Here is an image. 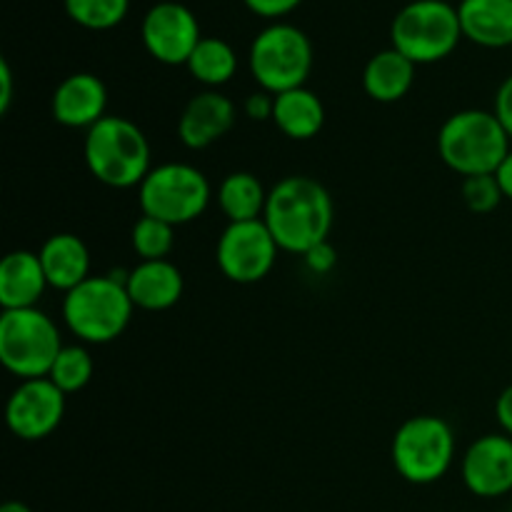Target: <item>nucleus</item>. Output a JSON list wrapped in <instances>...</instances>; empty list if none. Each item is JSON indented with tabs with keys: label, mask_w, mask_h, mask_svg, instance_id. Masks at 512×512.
I'll return each mask as SVG.
<instances>
[{
	"label": "nucleus",
	"mask_w": 512,
	"mask_h": 512,
	"mask_svg": "<svg viewBox=\"0 0 512 512\" xmlns=\"http://www.w3.org/2000/svg\"><path fill=\"white\" fill-rule=\"evenodd\" d=\"M125 288L135 308L160 313L180 303L185 280L170 260H140L125 278Z\"/></svg>",
	"instance_id": "16"
},
{
	"label": "nucleus",
	"mask_w": 512,
	"mask_h": 512,
	"mask_svg": "<svg viewBox=\"0 0 512 512\" xmlns=\"http://www.w3.org/2000/svg\"><path fill=\"white\" fill-rule=\"evenodd\" d=\"M510 512H512V510H510Z\"/></svg>",
	"instance_id": "36"
},
{
	"label": "nucleus",
	"mask_w": 512,
	"mask_h": 512,
	"mask_svg": "<svg viewBox=\"0 0 512 512\" xmlns=\"http://www.w3.org/2000/svg\"><path fill=\"white\" fill-rule=\"evenodd\" d=\"M463 38L480 48L512 45V0H460Z\"/></svg>",
	"instance_id": "19"
},
{
	"label": "nucleus",
	"mask_w": 512,
	"mask_h": 512,
	"mask_svg": "<svg viewBox=\"0 0 512 512\" xmlns=\"http://www.w3.org/2000/svg\"><path fill=\"white\" fill-rule=\"evenodd\" d=\"M495 418H498L500 433L510 435L512 438V385L500 393V398L495 400Z\"/></svg>",
	"instance_id": "32"
},
{
	"label": "nucleus",
	"mask_w": 512,
	"mask_h": 512,
	"mask_svg": "<svg viewBox=\"0 0 512 512\" xmlns=\"http://www.w3.org/2000/svg\"><path fill=\"white\" fill-rule=\"evenodd\" d=\"M418 65L395 48H385L368 60L363 70V88L375 103H398L410 93Z\"/></svg>",
	"instance_id": "20"
},
{
	"label": "nucleus",
	"mask_w": 512,
	"mask_h": 512,
	"mask_svg": "<svg viewBox=\"0 0 512 512\" xmlns=\"http://www.w3.org/2000/svg\"><path fill=\"white\" fill-rule=\"evenodd\" d=\"M235 115H238V108L220 90H203L193 95L178 118L180 143L190 150L210 148L233 128Z\"/></svg>",
	"instance_id": "15"
},
{
	"label": "nucleus",
	"mask_w": 512,
	"mask_h": 512,
	"mask_svg": "<svg viewBox=\"0 0 512 512\" xmlns=\"http://www.w3.org/2000/svg\"><path fill=\"white\" fill-rule=\"evenodd\" d=\"M15 93V80L13 70H10V63L5 58H0V113H8L10 103H13Z\"/></svg>",
	"instance_id": "33"
},
{
	"label": "nucleus",
	"mask_w": 512,
	"mask_h": 512,
	"mask_svg": "<svg viewBox=\"0 0 512 512\" xmlns=\"http://www.w3.org/2000/svg\"><path fill=\"white\" fill-rule=\"evenodd\" d=\"M140 38L150 58L163 65H185L193 55L195 45L203 40L200 23L193 10L175 0H163L148 8Z\"/></svg>",
	"instance_id": "12"
},
{
	"label": "nucleus",
	"mask_w": 512,
	"mask_h": 512,
	"mask_svg": "<svg viewBox=\"0 0 512 512\" xmlns=\"http://www.w3.org/2000/svg\"><path fill=\"white\" fill-rule=\"evenodd\" d=\"M303 260L305 265H308V270H313V273L318 275H325L338 265V250L333 248L330 240H323V243L313 245V248L303 255Z\"/></svg>",
	"instance_id": "28"
},
{
	"label": "nucleus",
	"mask_w": 512,
	"mask_h": 512,
	"mask_svg": "<svg viewBox=\"0 0 512 512\" xmlns=\"http://www.w3.org/2000/svg\"><path fill=\"white\" fill-rule=\"evenodd\" d=\"M130 245L140 260H168L175 245V228L150 215H140L130 230Z\"/></svg>",
	"instance_id": "26"
},
{
	"label": "nucleus",
	"mask_w": 512,
	"mask_h": 512,
	"mask_svg": "<svg viewBox=\"0 0 512 512\" xmlns=\"http://www.w3.org/2000/svg\"><path fill=\"white\" fill-rule=\"evenodd\" d=\"M463 483L475 498H503L512 493V438L505 433H488L473 440L460 465Z\"/></svg>",
	"instance_id": "13"
},
{
	"label": "nucleus",
	"mask_w": 512,
	"mask_h": 512,
	"mask_svg": "<svg viewBox=\"0 0 512 512\" xmlns=\"http://www.w3.org/2000/svg\"><path fill=\"white\" fill-rule=\"evenodd\" d=\"M65 13L85 30H113L128 18L130 0H63Z\"/></svg>",
	"instance_id": "24"
},
{
	"label": "nucleus",
	"mask_w": 512,
	"mask_h": 512,
	"mask_svg": "<svg viewBox=\"0 0 512 512\" xmlns=\"http://www.w3.org/2000/svg\"><path fill=\"white\" fill-rule=\"evenodd\" d=\"M273 123L285 138L290 140H310L323 130L325 125V105L310 88L285 90L275 95Z\"/></svg>",
	"instance_id": "21"
},
{
	"label": "nucleus",
	"mask_w": 512,
	"mask_h": 512,
	"mask_svg": "<svg viewBox=\"0 0 512 512\" xmlns=\"http://www.w3.org/2000/svg\"><path fill=\"white\" fill-rule=\"evenodd\" d=\"M93 355L88 353L85 345H63V350L55 358L48 378L63 390L65 395L80 393L85 385L93 380Z\"/></svg>",
	"instance_id": "25"
},
{
	"label": "nucleus",
	"mask_w": 512,
	"mask_h": 512,
	"mask_svg": "<svg viewBox=\"0 0 512 512\" xmlns=\"http://www.w3.org/2000/svg\"><path fill=\"white\" fill-rule=\"evenodd\" d=\"M38 255L50 288L68 293V290L78 288L83 280L90 278V250L78 235H50V238L40 245Z\"/></svg>",
	"instance_id": "18"
},
{
	"label": "nucleus",
	"mask_w": 512,
	"mask_h": 512,
	"mask_svg": "<svg viewBox=\"0 0 512 512\" xmlns=\"http://www.w3.org/2000/svg\"><path fill=\"white\" fill-rule=\"evenodd\" d=\"M83 158L98 183L115 190L140 188L150 165V143L140 125L120 115H105L100 123L85 130Z\"/></svg>",
	"instance_id": "2"
},
{
	"label": "nucleus",
	"mask_w": 512,
	"mask_h": 512,
	"mask_svg": "<svg viewBox=\"0 0 512 512\" xmlns=\"http://www.w3.org/2000/svg\"><path fill=\"white\" fill-rule=\"evenodd\" d=\"M128 273L90 275L63 298V320L70 333L90 345L118 340L133 318V300L125 288Z\"/></svg>",
	"instance_id": "4"
},
{
	"label": "nucleus",
	"mask_w": 512,
	"mask_h": 512,
	"mask_svg": "<svg viewBox=\"0 0 512 512\" xmlns=\"http://www.w3.org/2000/svg\"><path fill=\"white\" fill-rule=\"evenodd\" d=\"M390 460L408 483H438L448 475L455 460L453 428L440 415H413L395 430Z\"/></svg>",
	"instance_id": "6"
},
{
	"label": "nucleus",
	"mask_w": 512,
	"mask_h": 512,
	"mask_svg": "<svg viewBox=\"0 0 512 512\" xmlns=\"http://www.w3.org/2000/svg\"><path fill=\"white\" fill-rule=\"evenodd\" d=\"M512 150V138L493 110H458L438 133L440 160L460 178L495 175Z\"/></svg>",
	"instance_id": "3"
},
{
	"label": "nucleus",
	"mask_w": 512,
	"mask_h": 512,
	"mask_svg": "<svg viewBox=\"0 0 512 512\" xmlns=\"http://www.w3.org/2000/svg\"><path fill=\"white\" fill-rule=\"evenodd\" d=\"M68 395L50 378L20 380L5 405V423L15 438L38 443L53 435L65 418Z\"/></svg>",
	"instance_id": "11"
},
{
	"label": "nucleus",
	"mask_w": 512,
	"mask_h": 512,
	"mask_svg": "<svg viewBox=\"0 0 512 512\" xmlns=\"http://www.w3.org/2000/svg\"><path fill=\"white\" fill-rule=\"evenodd\" d=\"M463 38L460 15L448 0H413L395 13L390 23V48L415 65L440 63Z\"/></svg>",
	"instance_id": "5"
},
{
	"label": "nucleus",
	"mask_w": 512,
	"mask_h": 512,
	"mask_svg": "<svg viewBox=\"0 0 512 512\" xmlns=\"http://www.w3.org/2000/svg\"><path fill=\"white\" fill-rule=\"evenodd\" d=\"M195 80L208 90H218L238 73V53L223 38H203L185 63Z\"/></svg>",
	"instance_id": "23"
},
{
	"label": "nucleus",
	"mask_w": 512,
	"mask_h": 512,
	"mask_svg": "<svg viewBox=\"0 0 512 512\" xmlns=\"http://www.w3.org/2000/svg\"><path fill=\"white\" fill-rule=\"evenodd\" d=\"M0 512H33L25 503H18V500H8V503L0 508Z\"/></svg>",
	"instance_id": "35"
},
{
	"label": "nucleus",
	"mask_w": 512,
	"mask_h": 512,
	"mask_svg": "<svg viewBox=\"0 0 512 512\" xmlns=\"http://www.w3.org/2000/svg\"><path fill=\"white\" fill-rule=\"evenodd\" d=\"M495 178H498L500 190H503L505 200H510V203H512V150L508 153V158L503 160V165L498 168Z\"/></svg>",
	"instance_id": "34"
},
{
	"label": "nucleus",
	"mask_w": 512,
	"mask_h": 512,
	"mask_svg": "<svg viewBox=\"0 0 512 512\" xmlns=\"http://www.w3.org/2000/svg\"><path fill=\"white\" fill-rule=\"evenodd\" d=\"M278 243L263 220L228 223L218 238L215 260L230 283L255 285L268 278L278 260Z\"/></svg>",
	"instance_id": "10"
},
{
	"label": "nucleus",
	"mask_w": 512,
	"mask_h": 512,
	"mask_svg": "<svg viewBox=\"0 0 512 512\" xmlns=\"http://www.w3.org/2000/svg\"><path fill=\"white\" fill-rule=\"evenodd\" d=\"M45 288H50L40 255L30 250H13L0 263V305L3 310L38 308Z\"/></svg>",
	"instance_id": "17"
},
{
	"label": "nucleus",
	"mask_w": 512,
	"mask_h": 512,
	"mask_svg": "<svg viewBox=\"0 0 512 512\" xmlns=\"http://www.w3.org/2000/svg\"><path fill=\"white\" fill-rule=\"evenodd\" d=\"M63 350L60 330L38 308L3 310L0 315V363L20 380L48 378Z\"/></svg>",
	"instance_id": "7"
},
{
	"label": "nucleus",
	"mask_w": 512,
	"mask_h": 512,
	"mask_svg": "<svg viewBox=\"0 0 512 512\" xmlns=\"http://www.w3.org/2000/svg\"><path fill=\"white\" fill-rule=\"evenodd\" d=\"M493 113L498 115V120L503 123V128L508 130V135L512 138V73L500 83L498 93H495Z\"/></svg>",
	"instance_id": "31"
},
{
	"label": "nucleus",
	"mask_w": 512,
	"mask_h": 512,
	"mask_svg": "<svg viewBox=\"0 0 512 512\" xmlns=\"http://www.w3.org/2000/svg\"><path fill=\"white\" fill-rule=\"evenodd\" d=\"M460 193H463V203L468 205L470 213L478 215L493 213V210H498V205L505 200L495 175H473V178H463Z\"/></svg>",
	"instance_id": "27"
},
{
	"label": "nucleus",
	"mask_w": 512,
	"mask_h": 512,
	"mask_svg": "<svg viewBox=\"0 0 512 512\" xmlns=\"http://www.w3.org/2000/svg\"><path fill=\"white\" fill-rule=\"evenodd\" d=\"M275 110V95L268 93V90H255L245 98L243 113L248 115L255 123H263V120H273Z\"/></svg>",
	"instance_id": "30"
},
{
	"label": "nucleus",
	"mask_w": 512,
	"mask_h": 512,
	"mask_svg": "<svg viewBox=\"0 0 512 512\" xmlns=\"http://www.w3.org/2000/svg\"><path fill=\"white\" fill-rule=\"evenodd\" d=\"M268 193L260 183L258 175L248 170L225 175L218 188V205L228 223H248V220H263L265 205H268Z\"/></svg>",
	"instance_id": "22"
},
{
	"label": "nucleus",
	"mask_w": 512,
	"mask_h": 512,
	"mask_svg": "<svg viewBox=\"0 0 512 512\" xmlns=\"http://www.w3.org/2000/svg\"><path fill=\"white\" fill-rule=\"evenodd\" d=\"M333 198L328 188L308 175H288L268 193L263 223L283 253L305 255L328 240L333 230Z\"/></svg>",
	"instance_id": "1"
},
{
	"label": "nucleus",
	"mask_w": 512,
	"mask_h": 512,
	"mask_svg": "<svg viewBox=\"0 0 512 512\" xmlns=\"http://www.w3.org/2000/svg\"><path fill=\"white\" fill-rule=\"evenodd\" d=\"M138 200L143 215L178 228L193 223L208 210L213 188L203 170L195 165L163 163L150 170L148 178L140 183Z\"/></svg>",
	"instance_id": "9"
},
{
	"label": "nucleus",
	"mask_w": 512,
	"mask_h": 512,
	"mask_svg": "<svg viewBox=\"0 0 512 512\" xmlns=\"http://www.w3.org/2000/svg\"><path fill=\"white\" fill-rule=\"evenodd\" d=\"M248 68L260 90L280 95L303 88L313 70V43L290 23H270L250 43Z\"/></svg>",
	"instance_id": "8"
},
{
	"label": "nucleus",
	"mask_w": 512,
	"mask_h": 512,
	"mask_svg": "<svg viewBox=\"0 0 512 512\" xmlns=\"http://www.w3.org/2000/svg\"><path fill=\"white\" fill-rule=\"evenodd\" d=\"M243 3L245 8H248L253 15H258V18L278 20L293 13L295 8H300L303 0H243Z\"/></svg>",
	"instance_id": "29"
},
{
	"label": "nucleus",
	"mask_w": 512,
	"mask_h": 512,
	"mask_svg": "<svg viewBox=\"0 0 512 512\" xmlns=\"http://www.w3.org/2000/svg\"><path fill=\"white\" fill-rule=\"evenodd\" d=\"M108 108V88L93 73H73L60 80L50 98L53 120L63 128L90 130L105 118Z\"/></svg>",
	"instance_id": "14"
}]
</instances>
